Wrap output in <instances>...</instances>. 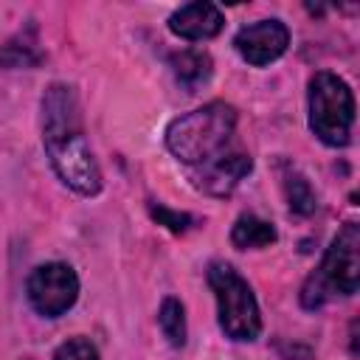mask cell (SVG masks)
Masks as SVG:
<instances>
[{"instance_id": "obj_11", "label": "cell", "mask_w": 360, "mask_h": 360, "mask_svg": "<svg viewBox=\"0 0 360 360\" xmlns=\"http://www.w3.org/2000/svg\"><path fill=\"white\" fill-rule=\"evenodd\" d=\"M172 70H174L180 84L194 90L202 82H208V76H211V56L202 53V51H194V48L180 51V53L172 56Z\"/></svg>"}, {"instance_id": "obj_6", "label": "cell", "mask_w": 360, "mask_h": 360, "mask_svg": "<svg viewBox=\"0 0 360 360\" xmlns=\"http://www.w3.org/2000/svg\"><path fill=\"white\" fill-rule=\"evenodd\" d=\"M31 307L45 318L65 315L79 298V276L65 262H48L34 267L25 284Z\"/></svg>"}, {"instance_id": "obj_13", "label": "cell", "mask_w": 360, "mask_h": 360, "mask_svg": "<svg viewBox=\"0 0 360 360\" xmlns=\"http://www.w3.org/2000/svg\"><path fill=\"white\" fill-rule=\"evenodd\" d=\"M158 323H160L163 338H166L174 349H180V346L186 343V309H183V304H180L174 295L163 298V304H160V309H158Z\"/></svg>"}, {"instance_id": "obj_3", "label": "cell", "mask_w": 360, "mask_h": 360, "mask_svg": "<svg viewBox=\"0 0 360 360\" xmlns=\"http://www.w3.org/2000/svg\"><path fill=\"white\" fill-rule=\"evenodd\" d=\"M360 284V228L346 222L323 253L321 267L307 278L301 304L307 309L321 307L332 295H354Z\"/></svg>"}, {"instance_id": "obj_1", "label": "cell", "mask_w": 360, "mask_h": 360, "mask_svg": "<svg viewBox=\"0 0 360 360\" xmlns=\"http://www.w3.org/2000/svg\"><path fill=\"white\" fill-rule=\"evenodd\" d=\"M42 143L53 172L79 194L101 191L98 163L82 135L79 101L70 84H51L42 96Z\"/></svg>"}, {"instance_id": "obj_7", "label": "cell", "mask_w": 360, "mask_h": 360, "mask_svg": "<svg viewBox=\"0 0 360 360\" xmlns=\"http://www.w3.org/2000/svg\"><path fill=\"white\" fill-rule=\"evenodd\" d=\"M233 45H236L239 56L248 65L262 68V65L276 62L287 51V45H290V28L281 20H259V22H250V25L239 28Z\"/></svg>"}, {"instance_id": "obj_15", "label": "cell", "mask_w": 360, "mask_h": 360, "mask_svg": "<svg viewBox=\"0 0 360 360\" xmlns=\"http://www.w3.org/2000/svg\"><path fill=\"white\" fill-rule=\"evenodd\" d=\"M149 214L158 219V225H166V228L174 231V233H183V231L191 225V217H188V214L169 211V208H163V205H149Z\"/></svg>"}, {"instance_id": "obj_8", "label": "cell", "mask_w": 360, "mask_h": 360, "mask_svg": "<svg viewBox=\"0 0 360 360\" xmlns=\"http://www.w3.org/2000/svg\"><path fill=\"white\" fill-rule=\"evenodd\" d=\"M250 166H253L250 155H245V152H225L217 160L200 166V172L194 174V183L202 191L214 194V197H225V194H231L239 186V180L245 174H250Z\"/></svg>"}, {"instance_id": "obj_9", "label": "cell", "mask_w": 360, "mask_h": 360, "mask_svg": "<svg viewBox=\"0 0 360 360\" xmlns=\"http://www.w3.org/2000/svg\"><path fill=\"white\" fill-rule=\"evenodd\" d=\"M225 17L214 3H188L180 6L172 17H169V28L172 34L188 39V42H200V39H211L222 31Z\"/></svg>"}, {"instance_id": "obj_14", "label": "cell", "mask_w": 360, "mask_h": 360, "mask_svg": "<svg viewBox=\"0 0 360 360\" xmlns=\"http://www.w3.org/2000/svg\"><path fill=\"white\" fill-rule=\"evenodd\" d=\"M53 360H101V357H98V349L87 338H70L56 349Z\"/></svg>"}, {"instance_id": "obj_4", "label": "cell", "mask_w": 360, "mask_h": 360, "mask_svg": "<svg viewBox=\"0 0 360 360\" xmlns=\"http://www.w3.org/2000/svg\"><path fill=\"white\" fill-rule=\"evenodd\" d=\"M352 124L354 96L349 84L329 70H318L309 79V129L326 146H346Z\"/></svg>"}, {"instance_id": "obj_5", "label": "cell", "mask_w": 360, "mask_h": 360, "mask_svg": "<svg viewBox=\"0 0 360 360\" xmlns=\"http://www.w3.org/2000/svg\"><path fill=\"white\" fill-rule=\"evenodd\" d=\"M208 284L217 298L219 329L231 340H253L262 329V318L250 284L228 262H214L208 267Z\"/></svg>"}, {"instance_id": "obj_2", "label": "cell", "mask_w": 360, "mask_h": 360, "mask_svg": "<svg viewBox=\"0 0 360 360\" xmlns=\"http://www.w3.org/2000/svg\"><path fill=\"white\" fill-rule=\"evenodd\" d=\"M233 129H236V110L231 104L211 101L200 110L174 118L166 127V146L177 160L200 169L228 152V141Z\"/></svg>"}, {"instance_id": "obj_16", "label": "cell", "mask_w": 360, "mask_h": 360, "mask_svg": "<svg viewBox=\"0 0 360 360\" xmlns=\"http://www.w3.org/2000/svg\"><path fill=\"white\" fill-rule=\"evenodd\" d=\"M39 62V53H31L28 48H17V45H8V48H3L0 51V65H6V68H25V65H37Z\"/></svg>"}, {"instance_id": "obj_10", "label": "cell", "mask_w": 360, "mask_h": 360, "mask_svg": "<svg viewBox=\"0 0 360 360\" xmlns=\"http://www.w3.org/2000/svg\"><path fill=\"white\" fill-rule=\"evenodd\" d=\"M231 242L239 248V250H259V248H267L276 242V228L267 222V219H259L253 214H242L236 222H233V231H231Z\"/></svg>"}, {"instance_id": "obj_12", "label": "cell", "mask_w": 360, "mask_h": 360, "mask_svg": "<svg viewBox=\"0 0 360 360\" xmlns=\"http://www.w3.org/2000/svg\"><path fill=\"white\" fill-rule=\"evenodd\" d=\"M284 194H287V202H290V211H292V214L307 217V214H312L315 205H318L312 186H309L307 177H304L301 172H295L292 166L284 169Z\"/></svg>"}]
</instances>
